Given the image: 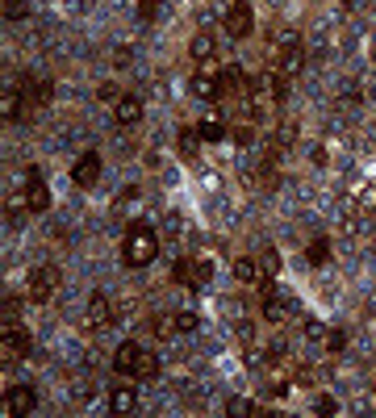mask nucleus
I'll return each instance as SVG.
<instances>
[{
  "mask_svg": "<svg viewBox=\"0 0 376 418\" xmlns=\"http://www.w3.org/2000/svg\"><path fill=\"white\" fill-rule=\"evenodd\" d=\"M155 255H159V239H155V230L134 226V230L126 234V243H122L126 268H146V264H155Z\"/></svg>",
  "mask_w": 376,
  "mask_h": 418,
  "instance_id": "f257e3e1",
  "label": "nucleus"
},
{
  "mask_svg": "<svg viewBox=\"0 0 376 418\" xmlns=\"http://www.w3.org/2000/svg\"><path fill=\"white\" fill-rule=\"evenodd\" d=\"M55 293H59V272L50 268V264H42V268L30 272V301L34 305H46Z\"/></svg>",
  "mask_w": 376,
  "mask_h": 418,
  "instance_id": "f03ea898",
  "label": "nucleus"
},
{
  "mask_svg": "<svg viewBox=\"0 0 376 418\" xmlns=\"http://www.w3.org/2000/svg\"><path fill=\"white\" fill-rule=\"evenodd\" d=\"M21 205L30 209V214H42V209H50V192H46V184H42V176H38V168H30V172H25Z\"/></svg>",
  "mask_w": 376,
  "mask_h": 418,
  "instance_id": "7ed1b4c3",
  "label": "nucleus"
},
{
  "mask_svg": "<svg viewBox=\"0 0 376 418\" xmlns=\"http://www.w3.org/2000/svg\"><path fill=\"white\" fill-rule=\"evenodd\" d=\"M222 25H226V34L230 38H251V30H255V13H251V5H230L226 9V17H222Z\"/></svg>",
  "mask_w": 376,
  "mask_h": 418,
  "instance_id": "20e7f679",
  "label": "nucleus"
},
{
  "mask_svg": "<svg viewBox=\"0 0 376 418\" xmlns=\"http://www.w3.org/2000/svg\"><path fill=\"white\" fill-rule=\"evenodd\" d=\"M21 355H30V335L21 331V327H5V335H0V360L5 364H13V360H21Z\"/></svg>",
  "mask_w": 376,
  "mask_h": 418,
  "instance_id": "39448f33",
  "label": "nucleus"
},
{
  "mask_svg": "<svg viewBox=\"0 0 376 418\" xmlns=\"http://www.w3.org/2000/svg\"><path fill=\"white\" fill-rule=\"evenodd\" d=\"M38 406V393L30 389V385H13L9 393H5V406H0V414L5 418H17V414H30Z\"/></svg>",
  "mask_w": 376,
  "mask_h": 418,
  "instance_id": "423d86ee",
  "label": "nucleus"
},
{
  "mask_svg": "<svg viewBox=\"0 0 376 418\" xmlns=\"http://www.w3.org/2000/svg\"><path fill=\"white\" fill-rule=\"evenodd\" d=\"M172 276H176L180 285H192V289H197V285H205V280L213 276V268L205 264V259H180V264L172 268Z\"/></svg>",
  "mask_w": 376,
  "mask_h": 418,
  "instance_id": "0eeeda50",
  "label": "nucleus"
},
{
  "mask_svg": "<svg viewBox=\"0 0 376 418\" xmlns=\"http://www.w3.org/2000/svg\"><path fill=\"white\" fill-rule=\"evenodd\" d=\"M71 176H76V184H80V188H92V184L100 180V155H96V151L80 155V160H76V172H71Z\"/></svg>",
  "mask_w": 376,
  "mask_h": 418,
  "instance_id": "6e6552de",
  "label": "nucleus"
},
{
  "mask_svg": "<svg viewBox=\"0 0 376 418\" xmlns=\"http://www.w3.org/2000/svg\"><path fill=\"white\" fill-rule=\"evenodd\" d=\"M301 67H305L301 42H297V38H285V46H280V76H297Z\"/></svg>",
  "mask_w": 376,
  "mask_h": 418,
  "instance_id": "1a4fd4ad",
  "label": "nucleus"
},
{
  "mask_svg": "<svg viewBox=\"0 0 376 418\" xmlns=\"http://www.w3.org/2000/svg\"><path fill=\"white\" fill-rule=\"evenodd\" d=\"M109 318H113L109 297H104V293H92V297H88V314H84V322H88V327H104Z\"/></svg>",
  "mask_w": 376,
  "mask_h": 418,
  "instance_id": "9d476101",
  "label": "nucleus"
},
{
  "mask_svg": "<svg viewBox=\"0 0 376 418\" xmlns=\"http://www.w3.org/2000/svg\"><path fill=\"white\" fill-rule=\"evenodd\" d=\"M218 92H222V80L213 72H197L192 76V96L197 100H218Z\"/></svg>",
  "mask_w": 376,
  "mask_h": 418,
  "instance_id": "9b49d317",
  "label": "nucleus"
},
{
  "mask_svg": "<svg viewBox=\"0 0 376 418\" xmlns=\"http://www.w3.org/2000/svg\"><path fill=\"white\" fill-rule=\"evenodd\" d=\"M113 113H118V126H138L142 122V100L138 96H122Z\"/></svg>",
  "mask_w": 376,
  "mask_h": 418,
  "instance_id": "f8f14e48",
  "label": "nucleus"
},
{
  "mask_svg": "<svg viewBox=\"0 0 376 418\" xmlns=\"http://www.w3.org/2000/svg\"><path fill=\"white\" fill-rule=\"evenodd\" d=\"M197 134H201V142H222L230 130H226V122H222V113H209L201 126H197Z\"/></svg>",
  "mask_w": 376,
  "mask_h": 418,
  "instance_id": "ddd939ff",
  "label": "nucleus"
},
{
  "mask_svg": "<svg viewBox=\"0 0 376 418\" xmlns=\"http://www.w3.org/2000/svg\"><path fill=\"white\" fill-rule=\"evenodd\" d=\"M138 406V393H134V385H118L113 393H109V410L113 414H130Z\"/></svg>",
  "mask_w": 376,
  "mask_h": 418,
  "instance_id": "4468645a",
  "label": "nucleus"
},
{
  "mask_svg": "<svg viewBox=\"0 0 376 418\" xmlns=\"http://www.w3.org/2000/svg\"><path fill=\"white\" fill-rule=\"evenodd\" d=\"M138 355H142V347H138V343H122V347L113 351V368L134 377V364H138Z\"/></svg>",
  "mask_w": 376,
  "mask_h": 418,
  "instance_id": "2eb2a0df",
  "label": "nucleus"
},
{
  "mask_svg": "<svg viewBox=\"0 0 376 418\" xmlns=\"http://www.w3.org/2000/svg\"><path fill=\"white\" fill-rule=\"evenodd\" d=\"M50 92H55V88H50V80H21V96L25 100H34V104H46L50 100Z\"/></svg>",
  "mask_w": 376,
  "mask_h": 418,
  "instance_id": "dca6fc26",
  "label": "nucleus"
},
{
  "mask_svg": "<svg viewBox=\"0 0 376 418\" xmlns=\"http://www.w3.org/2000/svg\"><path fill=\"white\" fill-rule=\"evenodd\" d=\"M213 50H218V42H213V34H192V42H188V55H192L197 63L213 59Z\"/></svg>",
  "mask_w": 376,
  "mask_h": 418,
  "instance_id": "f3484780",
  "label": "nucleus"
},
{
  "mask_svg": "<svg viewBox=\"0 0 376 418\" xmlns=\"http://www.w3.org/2000/svg\"><path fill=\"white\" fill-rule=\"evenodd\" d=\"M263 318H267V322H285V318H289V301L276 297V293L263 297Z\"/></svg>",
  "mask_w": 376,
  "mask_h": 418,
  "instance_id": "a211bd4d",
  "label": "nucleus"
},
{
  "mask_svg": "<svg viewBox=\"0 0 376 418\" xmlns=\"http://www.w3.org/2000/svg\"><path fill=\"white\" fill-rule=\"evenodd\" d=\"M134 377H138V381H155V377H159V355H155V351H142V355H138Z\"/></svg>",
  "mask_w": 376,
  "mask_h": 418,
  "instance_id": "6ab92c4d",
  "label": "nucleus"
},
{
  "mask_svg": "<svg viewBox=\"0 0 376 418\" xmlns=\"http://www.w3.org/2000/svg\"><path fill=\"white\" fill-rule=\"evenodd\" d=\"M234 280L255 285L259 280V259H234Z\"/></svg>",
  "mask_w": 376,
  "mask_h": 418,
  "instance_id": "aec40b11",
  "label": "nucleus"
},
{
  "mask_svg": "<svg viewBox=\"0 0 376 418\" xmlns=\"http://www.w3.org/2000/svg\"><path fill=\"white\" fill-rule=\"evenodd\" d=\"M280 272V255H276V247H263L259 251V276H276Z\"/></svg>",
  "mask_w": 376,
  "mask_h": 418,
  "instance_id": "412c9836",
  "label": "nucleus"
},
{
  "mask_svg": "<svg viewBox=\"0 0 376 418\" xmlns=\"http://www.w3.org/2000/svg\"><path fill=\"white\" fill-rule=\"evenodd\" d=\"M226 414H234V418H251V414H259V406L247 402V397H230V402H226Z\"/></svg>",
  "mask_w": 376,
  "mask_h": 418,
  "instance_id": "4be33fe9",
  "label": "nucleus"
},
{
  "mask_svg": "<svg viewBox=\"0 0 376 418\" xmlns=\"http://www.w3.org/2000/svg\"><path fill=\"white\" fill-rule=\"evenodd\" d=\"M172 327H176L180 335H192V331L201 327V318H197V314H192V309H184V314H176V318H172Z\"/></svg>",
  "mask_w": 376,
  "mask_h": 418,
  "instance_id": "5701e85b",
  "label": "nucleus"
},
{
  "mask_svg": "<svg viewBox=\"0 0 376 418\" xmlns=\"http://www.w3.org/2000/svg\"><path fill=\"white\" fill-rule=\"evenodd\" d=\"M17 109H21V92H5V100H0V113H5V122H13L17 118Z\"/></svg>",
  "mask_w": 376,
  "mask_h": 418,
  "instance_id": "b1692460",
  "label": "nucleus"
},
{
  "mask_svg": "<svg viewBox=\"0 0 376 418\" xmlns=\"http://www.w3.org/2000/svg\"><path fill=\"white\" fill-rule=\"evenodd\" d=\"M197 146H201V134L197 130H180V155H184V160H192Z\"/></svg>",
  "mask_w": 376,
  "mask_h": 418,
  "instance_id": "393cba45",
  "label": "nucleus"
},
{
  "mask_svg": "<svg viewBox=\"0 0 376 418\" xmlns=\"http://www.w3.org/2000/svg\"><path fill=\"white\" fill-rule=\"evenodd\" d=\"M327 259H331V243H327V239L309 243V264H327Z\"/></svg>",
  "mask_w": 376,
  "mask_h": 418,
  "instance_id": "a878e982",
  "label": "nucleus"
},
{
  "mask_svg": "<svg viewBox=\"0 0 376 418\" xmlns=\"http://www.w3.org/2000/svg\"><path fill=\"white\" fill-rule=\"evenodd\" d=\"M5 17H9V21L30 17V5H25V0H5Z\"/></svg>",
  "mask_w": 376,
  "mask_h": 418,
  "instance_id": "bb28decb",
  "label": "nucleus"
},
{
  "mask_svg": "<svg viewBox=\"0 0 376 418\" xmlns=\"http://www.w3.org/2000/svg\"><path fill=\"white\" fill-rule=\"evenodd\" d=\"M134 201H138V188H134V184H130V188H122V192H118V205H113V214H126V209H130Z\"/></svg>",
  "mask_w": 376,
  "mask_h": 418,
  "instance_id": "cd10ccee",
  "label": "nucleus"
},
{
  "mask_svg": "<svg viewBox=\"0 0 376 418\" xmlns=\"http://www.w3.org/2000/svg\"><path fill=\"white\" fill-rule=\"evenodd\" d=\"M239 84H243V72H239V63H230L222 72V88H239Z\"/></svg>",
  "mask_w": 376,
  "mask_h": 418,
  "instance_id": "c85d7f7f",
  "label": "nucleus"
},
{
  "mask_svg": "<svg viewBox=\"0 0 376 418\" xmlns=\"http://www.w3.org/2000/svg\"><path fill=\"white\" fill-rule=\"evenodd\" d=\"M305 339H309V343H327V327H322V322H309V327H305Z\"/></svg>",
  "mask_w": 376,
  "mask_h": 418,
  "instance_id": "c756f323",
  "label": "nucleus"
},
{
  "mask_svg": "<svg viewBox=\"0 0 376 418\" xmlns=\"http://www.w3.org/2000/svg\"><path fill=\"white\" fill-rule=\"evenodd\" d=\"M313 414H339V402L335 397H318L313 402Z\"/></svg>",
  "mask_w": 376,
  "mask_h": 418,
  "instance_id": "7c9ffc66",
  "label": "nucleus"
},
{
  "mask_svg": "<svg viewBox=\"0 0 376 418\" xmlns=\"http://www.w3.org/2000/svg\"><path fill=\"white\" fill-rule=\"evenodd\" d=\"M327 347H331V351H343V347H347V335H343V331H327Z\"/></svg>",
  "mask_w": 376,
  "mask_h": 418,
  "instance_id": "2f4dec72",
  "label": "nucleus"
},
{
  "mask_svg": "<svg viewBox=\"0 0 376 418\" xmlns=\"http://www.w3.org/2000/svg\"><path fill=\"white\" fill-rule=\"evenodd\" d=\"M234 142H239V146H251V142H255V130H251V126H239V130H234Z\"/></svg>",
  "mask_w": 376,
  "mask_h": 418,
  "instance_id": "473e14b6",
  "label": "nucleus"
},
{
  "mask_svg": "<svg viewBox=\"0 0 376 418\" xmlns=\"http://www.w3.org/2000/svg\"><path fill=\"white\" fill-rule=\"evenodd\" d=\"M239 339H243V343H255V327H251V322H239Z\"/></svg>",
  "mask_w": 376,
  "mask_h": 418,
  "instance_id": "72a5a7b5",
  "label": "nucleus"
},
{
  "mask_svg": "<svg viewBox=\"0 0 376 418\" xmlns=\"http://www.w3.org/2000/svg\"><path fill=\"white\" fill-rule=\"evenodd\" d=\"M9 322H17V301H13V297L5 301V327H9Z\"/></svg>",
  "mask_w": 376,
  "mask_h": 418,
  "instance_id": "f704fd0d",
  "label": "nucleus"
},
{
  "mask_svg": "<svg viewBox=\"0 0 376 418\" xmlns=\"http://www.w3.org/2000/svg\"><path fill=\"white\" fill-rule=\"evenodd\" d=\"M155 5H159V0H142V5H138V13L151 21V17H155Z\"/></svg>",
  "mask_w": 376,
  "mask_h": 418,
  "instance_id": "c9c22d12",
  "label": "nucleus"
}]
</instances>
